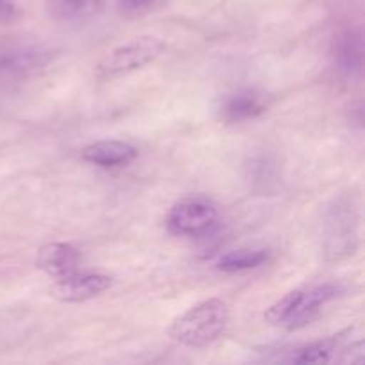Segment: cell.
<instances>
[{
    "instance_id": "obj_1",
    "label": "cell",
    "mask_w": 365,
    "mask_h": 365,
    "mask_svg": "<svg viewBox=\"0 0 365 365\" xmlns=\"http://www.w3.org/2000/svg\"><path fill=\"white\" fill-rule=\"evenodd\" d=\"M344 292V285L335 284V282H324L312 287L298 289L273 303L264 317L271 327L284 328L289 331L302 330L319 317L324 305L341 298Z\"/></svg>"
},
{
    "instance_id": "obj_2",
    "label": "cell",
    "mask_w": 365,
    "mask_h": 365,
    "mask_svg": "<svg viewBox=\"0 0 365 365\" xmlns=\"http://www.w3.org/2000/svg\"><path fill=\"white\" fill-rule=\"evenodd\" d=\"M228 324V307L212 298L191 307L170 328L173 341L185 348H207L221 337Z\"/></svg>"
},
{
    "instance_id": "obj_3",
    "label": "cell",
    "mask_w": 365,
    "mask_h": 365,
    "mask_svg": "<svg viewBox=\"0 0 365 365\" xmlns=\"http://www.w3.org/2000/svg\"><path fill=\"white\" fill-rule=\"evenodd\" d=\"M164 43L157 36L143 34L114 46L96 66L100 81H114L145 68L163 53Z\"/></svg>"
},
{
    "instance_id": "obj_4",
    "label": "cell",
    "mask_w": 365,
    "mask_h": 365,
    "mask_svg": "<svg viewBox=\"0 0 365 365\" xmlns=\"http://www.w3.org/2000/svg\"><path fill=\"white\" fill-rule=\"evenodd\" d=\"M220 225V209L203 196L184 198L171 207L166 217L168 230L180 237H203Z\"/></svg>"
},
{
    "instance_id": "obj_5",
    "label": "cell",
    "mask_w": 365,
    "mask_h": 365,
    "mask_svg": "<svg viewBox=\"0 0 365 365\" xmlns=\"http://www.w3.org/2000/svg\"><path fill=\"white\" fill-rule=\"evenodd\" d=\"M359 241V216L353 202L339 198L328 207L324 217V248L330 259L353 255Z\"/></svg>"
},
{
    "instance_id": "obj_6",
    "label": "cell",
    "mask_w": 365,
    "mask_h": 365,
    "mask_svg": "<svg viewBox=\"0 0 365 365\" xmlns=\"http://www.w3.org/2000/svg\"><path fill=\"white\" fill-rule=\"evenodd\" d=\"M56 52L38 43H16L0 48V78H13L41 70Z\"/></svg>"
},
{
    "instance_id": "obj_7",
    "label": "cell",
    "mask_w": 365,
    "mask_h": 365,
    "mask_svg": "<svg viewBox=\"0 0 365 365\" xmlns=\"http://www.w3.org/2000/svg\"><path fill=\"white\" fill-rule=\"evenodd\" d=\"M113 285V278L103 273H73L57 278L50 294L63 303H82L96 298Z\"/></svg>"
},
{
    "instance_id": "obj_8",
    "label": "cell",
    "mask_w": 365,
    "mask_h": 365,
    "mask_svg": "<svg viewBox=\"0 0 365 365\" xmlns=\"http://www.w3.org/2000/svg\"><path fill=\"white\" fill-rule=\"evenodd\" d=\"M269 107L267 96L262 91L253 88L239 89L237 93H232L223 102L220 109V116L225 123H245V121L255 120L262 116Z\"/></svg>"
},
{
    "instance_id": "obj_9",
    "label": "cell",
    "mask_w": 365,
    "mask_h": 365,
    "mask_svg": "<svg viewBox=\"0 0 365 365\" xmlns=\"http://www.w3.org/2000/svg\"><path fill=\"white\" fill-rule=\"evenodd\" d=\"M81 157L89 164L110 170V168H121L130 164L138 157V148L127 141L118 139H106L88 145L81 152Z\"/></svg>"
},
{
    "instance_id": "obj_10",
    "label": "cell",
    "mask_w": 365,
    "mask_h": 365,
    "mask_svg": "<svg viewBox=\"0 0 365 365\" xmlns=\"http://www.w3.org/2000/svg\"><path fill=\"white\" fill-rule=\"evenodd\" d=\"M334 61L346 77H360L364 63V41L359 29H346L334 39Z\"/></svg>"
},
{
    "instance_id": "obj_11",
    "label": "cell",
    "mask_w": 365,
    "mask_h": 365,
    "mask_svg": "<svg viewBox=\"0 0 365 365\" xmlns=\"http://www.w3.org/2000/svg\"><path fill=\"white\" fill-rule=\"evenodd\" d=\"M81 260L82 255L75 246L68 242H50L38 252L36 266L50 277L61 278L77 271Z\"/></svg>"
},
{
    "instance_id": "obj_12",
    "label": "cell",
    "mask_w": 365,
    "mask_h": 365,
    "mask_svg": "<svg viewBox=\"0 0 365 365\" xmlns=\"http://www.w3.org/2000/svg\"><path fill=\"white\" fill-rule=\"evenodd\" d=\"M102 9V0H46V13L61 24H82Z\"/></svg>"
},
{
    "instance_id": "obj_13",
    "label": "cell",
    "mask_w": 365,
    "mask_h": 365,
    "mask_svg": "<svg viewBox=\"0 0 365 365\" xmlns=\"http://www.w3.org/2000/svg\"><path fill=\"white\" fill-rule=\"evenodd\" d=\"M269 260V250L266 248H237L223 253L217 259V269L223 273H241V271L257 269Z\"/></svg>"
},
{
    "instance_id": "obj_14",
    "label": "cell",
    "mask_w": 365,
    "mask_h": 365,
    "mask_svg": "<svg viewBox=\"0 0 365 365\" xmlns=\"http://www.w3.org/2000/svg\"><path fill=\"white\" fill-rule=\"evenodd\" d=\"M120 7L127 13H141L146 11L148 7H152L157 0H118Z\"/></svg>"
},
{
    "instance_id": "obj_15",
    "label": "cell",
    "mask_w": 365,
    "mask_h": 365,
    "mask_svg": "<svg viewBox=\"0 0 365 365\" xmlns=\"http://www.w3.org/2000/svg\"><path fill=\"white\" fill-rule=\"evenodd\" d=\"M16 0H0V21H13L18 16Z\"/></svg>"
}]
</instances>
